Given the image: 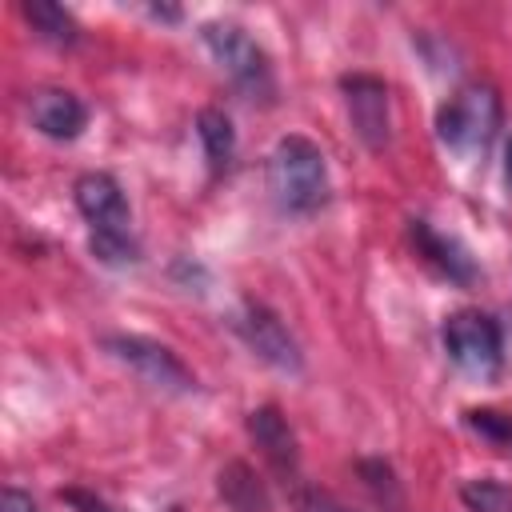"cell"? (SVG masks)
Returning <instances> with one entry per match:
<instances>
[{
  "mask_svg": "<svg viewBox=\"0 0 512 512\" xmlns=\"http://www.w3.org/2000/svg\"><path fill=\"white\" fill-rule=\"evenodd\" d=\"M76 208L88 220V252L108 268L140 264V244L132 236V212L124 188L108 172H84L72 184Z\"/></svg>",
  "mask_w": 512,
  "mask_h": 512,
  "instance_id": "1",
  "label": "cell"
},
{
  "mask_svg": "<svg viewBox=\"0 0 512 512\" xmlns=\"http://www.w3.org/2000/svg\"><path fill=\"white\" fill-rule=\"evenodd\" d=\"M460 500L468 504V512H512V488L504 480H492V476L468 480L460 488Z\"/></svg>",
  "mask_w": 512,
  "mask_h": 512,
  "instance_id": "16",
  "label": "cell"
},
{
  "mask_svg": "<svg viewBox=\"0 0 512 512\" xmlns=\"http://www.w3.org/2000/svg\"><path fill=\"white\" fill-rule=\"evenodd\" d=\"M464 424L480 440H488L492 448L512 452V412H504V408H468L464 412Z\"/></svg>",
  "mask_w": 512,
  "mask_h": 512,
  "instance_id": "15",
  "label": "cell"
},
{
  "mask_svg": "<svg viewBox=\"0 0 512 512\" xmlns=\"http://www.w3.org/2000/svg\"><path fill=\"white\" fill-rule=\"evenodd\" d=\"M24 20L32 24V32H36L40 40H48V44H56V48H72V44L80 40L76 16H72L68 8H60V4H52V0H28V4H24Z\"/></svg>",
  "mask_w": 512,
  "mask_h": 512,
  "instance_id": "14",
  "label": "cell"
},
{
  "mask_svg": "<svg viewBox=\"0 0 512 512\" xmlns=\"http://www.w3.org/2000/svg\"><path fill=\"white\" fill-rule=\"evenodd\" d=\"M196 136H200L208 172H212V176H224V172L232 168V156H236V128H232L228 112H224V108H200V116H196Z\"/></svg>",
  "mask_w": 512,
  "mask_h": 512,
  "instance_id": "12",
  "label": "cell"
},
{
  "mask_svg": "<svg viewBox=\"0 0 512 512\" xmlns=\"http://www.w3.org/2000/svg\"><path fill=\"white\" fill-rule=\"evenodd\" d=\"M268 192L272 200L280 204V212L288 216H312L328 204V164H324V152L292 132V136H280L272 156H268Z\"/></svg>",
  "mask_w": 512,
  "mask_h": 512,
  "instance_id": "2",
  "label": "cell"
},
{
  "mask_svg": "<svg viewBox=\"0 0 512 512\" xmlns=\"http://www.w3.org/2000/svg\"><path fill=\"white\" fill-rule=\"evenodd\" d=\"M200 40L208 48V56L216 60V68L248 96V100H272L276 96V76H272V60L268 52L232 20H208L200 28Z\"/></svg>",
  "mask_w": 512,
  "mask_h": 512,
  "instance_id": "4",
  "label": "cell"
},
{
  "mask_svg": "<svg viewBox=\"0 0 512 512\" xmlns=\"http://www.w3.org/2000/svg\"><path fill=\"white\" fill-rule=\"evenodd\" d=\"M504 180H508V188H512V140H508V148H504Z\"/></svg>",
  "mask_w": 512,
  "mask_h": 512,
  "instance_id": "22",
  "label": "cell"
},
{
  "mask_svg": "<svg viewBox=\"0 0 512 512\" xmlns=\"http://www.w3.org/2000/svg\"><path fill=\"white\" fill-rule=\"evenodd\" d=\"M296 508L300 512H348L344 504H336L332 496H324L316 488H296Z\"/></svg>",
  "mask_w": 512,
  "mask_h": 512,
  "instance_id": "18",
  "label": "cell"
},
{
  "mask_svg": "<svg viewBox=\"0 0 512 512\" xmlns=\"http://www.w3.org/2000/svg\"><path fill=\"white\" fill-rule=\"evenodd\" d=\"M28 120L48 140H76L88 124V108L68 88H36L28 96Z\"/></svg>",
  "mask_w": 512,
  "mask_h": 512,
  "instance_id": "10",
  "label": "cell"
},
{
  "mask_svg": "<svg viewBox=\"0 0 512 512\" xmlns=\"http://www.w3.org/2000/svg\"><path fill=\"white\" fill-rule=\"evenodd\" d=\"M60 500H64V504H72L76 512H108V504H104L96 492H84V488H64V492H60Z\"/></svg>",
  "mask_w": 512,
  "mask_h": 512,
  "instance_id": "19",
  "label": "cell"
},
{
  "mask_svg": "<svg viewBox=\"0 0 512 512\" xmlns=\"http://www.w3.org/2000/svg\"><path fill=\"white\" fill-rule=\"evenodd\" d=\"M104 352H108L112 360H120L124 368H132L144 384H152V388H160V392H176V396L196 392L192 368H188L168 344H160V340L112 332V336H104Z\"/></svg>",
  "mask_w": 512,
  "mask_h": 512,
  "instance_id": "6",
  "label": "cell"
},
{
  "mask_svg": "<svg viewBox=\"0 0 512 512\" xmlns=\"http://www.w3.org/2000/svg\"><path fill=\"white\" fill-rule=\"evenodd\" d=\"M500 132V96L492 84H464L436 112V136L460 160H480Z\"/></svg>",
  "mask_w": 512,
  "mask_h": 512,
  "instance_id": "3",
  "label": "cell"
},
{
  "mask_svg": "<svg viewBox=\"0 0 512 512\" xmlns=\"http://www.w3.org/2000/svg\"><path fill=\"white\" fill-rule=\"evenodd\" d=\"M356 468H360V476H368V484H372L380 496H388L392 504H400V500H396V480H392V468H388L384 460H360Z\"/></svg>",
  "mask_w": 512,
  "mask_h": 512,
  "instance_id": "17",
  "label": "cell"
},
{
  "mask_svg": "<svg viewBox=\"0 0 512 512\" xmlns=\"http://www.w3.org/2000/svg\"><path fill=\"white\" fill-rule=\"evenodd\" d=\"M232 324H236L240 340H244L264 364H272L276 372H288V376H300V372H304L300 344H296V336L284 328V320H280L272 308H264V304H256V300H244L240 312L232 316Z\"/></svg>",
  "mask_w": 512,
  "mask_h": 512,
  "instance_id": "7",
  "label": "cell"
},
{
  "mask_svg": "<svg viewBox=\"0 0 512 512\" xmlns=\"http://www.w3.org/2000/svg\"><path fill=\"white\" fill-rule=\"evenodd\" d=\"M440 344H444L448 360L472 380H496L504 368V332H500L496 316H488L480 308H460V312L444 316Z\"/></svg>",
  "mask_w": 512,
  "mask_h": 512,
  "instance_id": "5",
  "label": "cell"
},
{
  "mask_svg": "<svg viewBox=\"0 0 512 512\" xmlns=\"http://www.w3.org/2000/svg\"><path fill=\"white\" fill-rule=\"evenodd\" d=\"M248 436L260 444L264 460L284 476V484L300 488V444L276 404H260L248 412Z\"/></svg>",
  "mask_w": 512,
  "mask_h": 512,
  "instance_id": "9",
  "label": "cell"
},
{
  "mask_svg": "<svg viewBox=\"0 0 512 512\" xmlns=\"http://www.w3.org/2000/svg\"><path fill=\"white\" fill-rule=\"evenodd\" d=\"M216 484H220V496H224L228 512H268V492H264L260 476L244 460L224 464Z\"/></svg>",
  "mask_w": 512,
  "mask_h": 512,
  "instance_id": "13",
  "label": "cell"
},
{
  "mask_svg": "<svg viewBox=\"0 0 512 512\" xmlns=\"http://www.w3.org/2000/svg\"><path fill=\"white\" fill-rule=\"evenodd\" d=\"M0 512H40V504H36L24 488H12V484H8V488L0 492Z\"/></svg>",
  "mask_w": 512,
  "mask_h": 512,
  "instance_id": "20",
  "label": "cell"
},
{
  "mask_svg": "<svg viewBox=\"0 0 512 512\" xmlns=\"http://www.w3.org/2000/svg\"><path fill=\"white\" fill-rule=\"evenodd\" d=\"M340 92H344L348 120H352L356 136L364 140V148L384 152V144H388V136H392L388 84H384L380 76H368V72H348V76H340Z\"/></svg>",
  "mask_w": 512,
  "mask_h": 512,
  "instance_id": "8",
  "label": "cell"
},
{
  "mask_svg": "<svg viewBox=\"0 0 512 512\" xmlns=\"http://www.w3.org/2000/svg\"><path fill=\"white\" fill-rule=\"evenodd\" d=\"M148 12H152L156 20H168V24H176V20H180V8H164V4H152Z\"/></svg>",
  "mask_w": 512,
  "mask_h": 512,
  "instance_id": "21",
  "label": "cell"
},
{
  "mask_svg": "<svg viewBox=\"0 0 512 512\" xmlns=\"http://www.w3.org/2000/svg\"><path fill=\"white\" fill-rule=\"evenodd\" d=\"M408 236H412V244L420 248V256L440 272V276H448L452 284H460V288H468V284H476V260H472V252L456 240V236H444V232H436L428 220H408Z\"/></svg>",
  "mask_w": 512,
  "mask_h": 512,
  "instance_id": "11",
  "label": "cell"
},
{
  "mask_svg": "<svg viewBox=\"0 0 512 512\" xmlns=\"http://www.w3.org/2000/svg\"><path fill=\"white\" fill-rule=\"evenodd\" d=\"M168 512H184V508H180V504H172V508H168Z\"/></svg>",
  "mask_w": 512,
  "mask_h": 512,
  "instance_id": "23",
  "label": "cell"
}]
</instances>
